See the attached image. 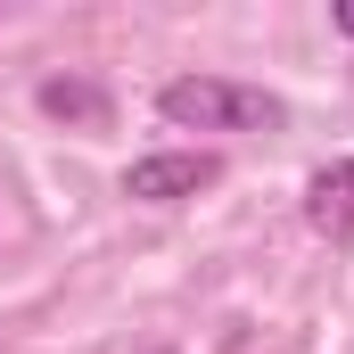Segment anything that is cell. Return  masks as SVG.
Segmentation results:
<instances>
[{"instance_id":"cell-5","label":"cell","mask_w":354,"mask_h":354,"mask_svg":"<svg viewBox=\"0 0 354 354\" xmlns=\"http://www.w3.org/2000/svg\"><path fill=\"white\" fill-rule=\"evenodd\" d=\"M330 17H338V33H346V41H354V0H346V8H330Z\"/></svg>"},{"instance_id":"cell-4","label":"cell","mask_w":354,"mask_h":354,"mask_svg":"<svg viewBox=\"0 0 354 354\" xmlns=\"http://www.w3.org/2000/svg\"><path fill=\"white\" fill-rule=\"evenodd\" d=\"M33 99H41V115H58V124H91V132L107 124V91L83 83V75H50Z\"/></svg>"},{"instance_id":"cell-1","label":"cell","mask_w":354,"mask_h":354,"mask_svg":"<svg viewBox=\"0 0 354 354\" xmlns=\"http://www.w3.org/2000/svg\"><path fill=\"white\" fill-rule=\"evenodd\" d=\"M157 115L181 132H280L288 107L256 83H231V75H174L157 91Z\"/></svg>"},{"instance_id":"cell-3","label":"cell","mask_w":354,"mask_h":354,"mask_svg":"<svg viewBox=\"0 0 354 354\" xmlns=\"http://www.w3.org/2000/svg\"><path fill=\"white\" fill-rule=\"evenodd\" d=\"M305 223L322 239H354V157H338L305 181Z\"/></svg>"},{"instance_id":"cell-2","label":"cell","mask_w":354,"mask_h":354,"mask_svg":"<svg viewBox=\"0 0 354 354\" xmlns=\"http://www.w3.org/2000/svg\"><path fill=\"white\" fill-rule=\"evenodd\" d=\"M214 174H223V165H214L206 149H157V157H132L124 198H140V206H181V198H198Z\"/></svg>"}]
</instances>
